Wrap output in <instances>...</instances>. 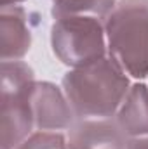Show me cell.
<instances>
[{
	"label": "cell",
	"instance_id": "1",
	"mask_svg": "<svg viewBox=\"0 0 148 149\" xmlns=\"http://www.w3.org/2000/svg\"><path fill=\"white\" fill-rule=\"evenodd\" d=\"M78 120L113 118L124 102L131 81L122 66L106 56L96 63L72 68L61 80Z\"/></svg>",
	"mask_w": 148,
	"mask_h": 149
},
{
	"label": "cell",
	"instance_id": "2",
	"mask_svg": "<svg viewBox=\"0 0 148 149\" xmlns=\"http://www.w3.org/2000/svg\"><path fill=\"white\" fill-rule=\"evenodd\" d=\"M108 56L132 78L148 76V0H118L105 21Z\"/></svg>",
	"mask_w": 148,
	"mask_h": 149
},
{
	"label": "cell",
	"instance_id": "3",
	"mask_svg": "<svg viewBox=\"0 0 148 149\" xmlns=\"http://www.w3.org/2000/svg\"><path fill=\"white\" fill-rule=\"evenodd\" d=\"M35 83V73L26 63H2V149L19 148L33 134Z\"/></svg>",
	"mask_w": 148,
	"mask_h": 149
},
{
	"label": "cell",
	"instance_id": "4",
	"mask_svg": "<svg viewBox=\"0 0 148 149\" xmlns=\"http://www.w3.org/2000/svg\"><path fill=\"white\" fill-rule=\"evenodd\" d=\"M54 56L70 68H80L106 57L108 43L105 21L89 16L54 19L51 28Z\"/></svg>",
	"mask_w": 148,
	"mask_h": 149
},
{
	"label": "cell",
	"instance_id": "5",
	"mask_svg": "<svg viewBox=\"0 0 148 149\" xmlns=\"http://www.w3.org/2000/svg\"><path fill=\"white\" fill-rule=\"evenodd\" d=\"M33 118H35V128L40 132L70 130L78 121L65 90L51 81L35 83Z\"/></svg>",
	"mask_w": 148,
	"mask_h": 149
},
{
	"label": "cell",
	"instance_id": "6",
	"mask_svg": "<svg viewBox=\"0 0 148 149\" xmlns=\"http://www.w3.org/2000/svg\"><path fill=\"white\" fill-rule=\"evenodd\" d=\"M68 149H125L129 137L115 116L101 120H78L68 130Z\"/></svg>",
	"mask_w": 148,
	"mask_h": 149
},
{
	"label": "cell",
	"instance_id": "7",
	"mask_svg": "<svg viewBox=\"0 0 148 149\" xmlns=\"http://www.w3.org/2000/svg\"><path fill=\"white\" fill-rule=\"evenodd\" d=\"M0 35L2 63L21 61L32 47V30L28 26L26 10L21 5L0 7Z\"/></svg>",
	"mask_w": 148,
	"mask_h": 149
},
{
	"label": "cell",
	"instance_id": "8",
	"mask_svg": "<svg viewBox=\"0 0 148 149\" xmlns=\"http://www.w3.org/2000/svg\"><path fill=\"white\" fill-rule=\"evenodd\" d=\"M115 120L129 139L148 135V87L145 83L131 85Z\"/></svg>",
	"mask_w": 148,
	"mask_h": 149
},
{
	"label": "cell",
	"instance_id": "9",
	"mask_svg": "<svg viewBox=\"0 0 148 149\" xmlns=\"http://www.w3.org/2000/svg\"><path fill=\"white\" fill-rule=\"evenodd\" d=\"M118 0H54L51 7V16L54 19L89 16L106 21Z\"/></svg>",
	"mask_w": 148,
	"mask_h": 149
},
{
	"label": "cell",
	"instance_id": "10",
	"mask_svg": "<svg viewBox=\"0 0 148 149\" xmlns=\"http://www.w3.org/2000/svg\"><path fill=\"white\" fill-rule=\"evenodd\" d=\"M16 149H68V141L61 132H33Z\"/></svg>",
	"mask_w": 148,
	"mask_h": 149
},
{
	"label": "cell",
	"instance_id": "11",
	"mask_svg": "<svg viewBox=\"0 0 148 149\" xmlns=\"http://www.w3.org/2000/svg\"><path fill=\"white\" fill-rule=\"evenodd\" d=\"M125 149H148V135H145V137H132V139H129Z\"/></svg>",
	"mask_w": 148,
	"mask_h": 149
},
{
	"label": "cell",
	"instance_id": "12",
	"mask_svg": "<svg viewBox=\"0 0 148 149\" xmlns=\"http://www.w3.org/2000/svg\"><path fill=\"white\" fill-rule=\"evenodd\" d=\"M0 2H2V5H18L25 0H0Z\"/></svg>",
	"mask_w": 148,
	"mask_h": 149
},
{
	"label": "cell",
	"instance_id": "13",
	"mask_svg": "<svg viewBox=\"0 0 148 149\" xmlns=\"http://www.w3.org/2000/svg\"><path fill=\"white\" fill-rule=\"evenodd\" d=\"M52 2H54V0H52Z\"/></svg>",
	"mask_w": 148,
	"mask_h": 149
}]
</instances>
